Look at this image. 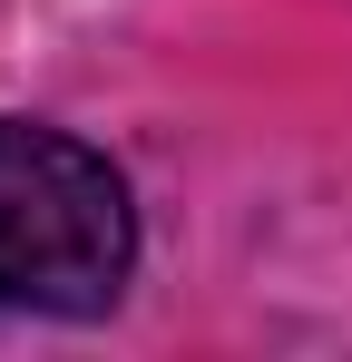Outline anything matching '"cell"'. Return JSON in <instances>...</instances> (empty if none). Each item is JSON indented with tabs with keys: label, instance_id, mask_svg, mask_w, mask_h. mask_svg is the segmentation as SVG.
<instances>
[{
	"label": "cell",
	"instance_id": "obj_1",
	"mask_svg": "<svg viewBox=\"0 0 352 362\" xmlns=\"http://www.w3.org/2000/svg\"><path fill=\"white\" fill-rule=\"evenodd\" d=\"M137 216L98 147L0 118V313H108Z\"/></svg>",
	"mask_w": 352,
	"mask_h": 362
}]
</instances>
